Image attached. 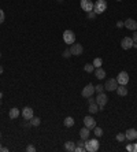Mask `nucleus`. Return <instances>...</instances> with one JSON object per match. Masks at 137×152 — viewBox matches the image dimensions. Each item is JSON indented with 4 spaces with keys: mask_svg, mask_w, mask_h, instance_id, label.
Masks as SVG:
<instances>
[{
    "mask_svg": "<svg viewBox=\"0 0 137 152\" xmlns=\"http://www.w3.org/2000/svg\"><path fill=\"white\" fill-rule=\"evenodd\" d=\"M99 147H100V144H99L98 138H90V140H85V151L87 152H96L99 151Z\"/></svg>",
    "mask_w": 137,
    "mask_h": 152,
    "instance_id": "nucleus-1",
    "label": "nucleus"
},
{
    "mask_svg": "<svg viewBox=\"0 0 137 152\" xmlns=\"http://www.w3.org/2000/svg\"><path fill=\"white\" fill-rule=\"evenodd\" d=\"M107 10V1L106 0H96L93 3V11L96 14H101V12H104Z\"/></svg>",
    "mask_w": 137,
    "mask_h": 152,
    "instance_id": "nucleus-2",
    "label": "nucleus"
},
{
    "mask_svg": "<svg viewBox=\"0 0 137 152\" xmlns=\"http://www.w3.org/2000/svg\"><path fill=\"white\" fill-rule=\"evenodd\" d=\"M63 41L66 44H74L76 42V34L71 30H65L63 32Z\"/></svg>",
    "mask_w": 137,
    "mask_h": 152,
    "instance_id": "nucleus-3",
    "label": "nucleus"
},
{
    "mask_svg": "<svg viewBox=\"0 0 137 152\" xmlns=\"http://www.w3.org/2000/svg\"><path fill=\"white\" fill-rule=\"evenodd\" d=\"M117 88H118L117 78H110V80H107V81H106V84H104V89H106V91L112 92V91H117Z\"/></svg>",
    "mask_w": 137,
    "mask_h": 152,
    "instance_id": "nucleus-4",
    "label": "nucleus"
},
{
    "mask_svg": "<svg viewBox=\"0 0 137 152\" xmlns=\"http://www.w3.org/2000/svg\"><path fill=\"white\" fill-rule=\"evenodd\" d=\"M95 102H96V104H98L99 107H104L106 104H107V102H108V96L106 95L104 92L98 93V96H96Z\"/></svg>",
    "mask_w": 137,
    "mask_h": 152,
    "instance_id": "nucleus-5",
    "label": "nucleus"
},
{
    "mask_svg": "<svg viewBox=\"0 0 137 152\" xmlns=\"http://www.w3.org/2000/svg\"><path fill=\"white\" fill-rule=\"evenodd\" d=\"M117 82H118V85H126L129 82V74L126 71H121L117 77Z\"/></svg>",
    "mask_w": 137,
    "mask_h": 152,
    "instance_id": "nucleus-6",
    "label": "nucleus"
},
{
    "mask_svg": "<svg viewBox=\"0 0 137 152\" xmlns=\"http://www.w3.org/2000/svg\"><path fill=\"white\" fill-rule=\"evenodd\" d=\"M93 93H95V86H93L92 84H88L87 86H85V88L82 89L81 95H82L84 97H87V99H88V97H90V96L93 95Z\"/></svg>",
    "mask_w": 137,
    "mask_h": 152,
    "instance_id": "nucleus-7",
    "label": "nucleus"
},
{
    "mask_svg": "<svg viewBox=\"0 0 137 152\" xmlns=\"http://www.w3.org/2000/svg\"><path fill=\"white\" fill-rule=\"evenodd\" d=\"M134 41L132 37H123L122 41H121V47H122L123 50H130L132 47H133Z\"/></svg>",
    "mask_w": 137,
    "mask_h": 152,
    "instance_id": "nucleus-8",
    "label": "nucleus"
},
{
    "mask_svg": "<svg viewBox=\"0 0 137 152\" xmlns=\"http://www.w3.org/2000/svg\"><path fill=\"white\" fill-rule=\"evenodd\" d=\"M82 52H84V48L81 44H76V42L71 44V47H70V53H71V55H77V56H78V55H81Z\"/></svg>",
    "mask_w": 137,
    "mask_h": 152,
    "instance_id": "nucleus-9",
    "label": "nucleus"
},
{
    "mask_svg": "<svg viewBox=\"0 0 137 152\" xmlns=\"http://www.w3.org/2000/svg\"><path fill=\"white\" fill-rule=\"evenodd\" d=\"M84 125H85L89 130H93L95 127H96V121L92 117H85L84 118Z\"/></svg>",
    "mask_w": 137,
    "mask_h": 152,
    "instance_id": "nucleus-10",
    "label": "nucleus"
},
{
    "mask_svg": "<svg viewBox=\"0 0 137 152\" xmlns=\"http://www.w3.org/2000/svg\"><path fill=\"white\" fill-rule=\"evenodd\" d=\"M81 8L87 12H90V11H93V3L90 0H81Z\"/></svg>",
    "mask_w": 137,
    "mask_h": 152,
    "instance_id": "nucleus-11",
    "label": "nucleus"
},
{
    "mask_svg": "<svg viewBox=\"0 0 137 152\" xmlns=\"http://www.w3.org/2000/svg\"><path fill=\"white\" fill-rule=\"evenodd\" d=\"M123 25H125V28L129 29V30H137V22L134 21V19H132V18H128L126 21L123 22Z\"/></svg>",
    "mask_w": 137,
    "mask_h": 152,
    "instance_id": "nucleus-12",
    "label": "nucleus"
},
{
    "mask_svg": "<svg viewBox=\"0 0 137 152\" xmlns=\"http://www.w3.org/2000/svg\"><path fill=\"white\" fill-rule=\"evenodd\" d=\"M22 117H23V119L25 121H30L34 115H33V108H30V107H25L23 110H22Z\"/></svg>",
    "mask_w": 137,
    "mask_h": 152,
    "instance_id": "nucleus-13",
    "label": "nucleus"
},
{
    "mask_svg": "<svg viewBox=\"0 0 137 152\" xmlns=\"http://www.w3.org/2000/svg\"><path fill=\"white\" fill-rule=\"evenodd\" d=\"M125 136H126V140H129V141H134L137 138V130L136 129H128L126 133H125Z\"/></svg>",
    "mask_w": 137,
    "mask_h": 152,
    "instance_id": "nucleus-14",
    "label": "nucleus"
},
{
    "mask_svg": "<svg viewBox=\"0 0 137 152\" xmlns=\"http://www.w3.org/2000/svg\"><path fill=\"white\" fill-rule=\"evenodd\" d=\"M89 134H90V130L87 126L82 127V129L79 130V137H81V140H87V138H89Z\"/></svg>",
    "mask_w": 137,
    "mask_h": 152,
    "instance_id": "nucleus-15",
    "label": "nucleus"
},
{
    "mask_svg": "<svg viewBox=\"0 0 137 152\" xmlns=\"http://www.w3.org/2000/svg\"><path fill=\"white\" fill-rule=\"evenodd\" d=\"M117 93H118L119 96H126L128 95L126 85H118V88H117Z\"/></svg>",
    "mask_w": 137,
    "mask_h": 152,
    "instance_id": "nucleus-16",
    "label": "nucleus"
},
{
    "mask_svg": "<svg viewBox=\"0 0 137 152\" xmlns=\"http://www.w3.org/2000/svg\"><path fill=\"white\" fill-rule=\"evenodd\" d=\"M19 110L18 108H17V107H14V108H11L10 110V113H8V115H10V118L11 119H17V118L19 117Z\"/></svg>",
    "mask_w": 137,
    "mask_h": 152,
    "instance_id": "nucleus-17",
    "label": "nucleus"
},
{
    "mask_svg": "<svg viewBox=\"0 0 137 152\" xmlns=\"http://www.w3.org/2000/svg\"><path fill=\"white\" fill-rule=\"evenodd\" d=\"M95 75H96V78H99V80H103V78H106V71L101 67H99L95 70Z\"/></svg>",
    "mask_w": 137,
    "mask_h": 152,
    "instance_id": "nucleus-18",
    "label": "nucleus"
},
{
    "mask_svg": "<svg viewBox=\"0 0 137 152\" xmlns=\"http://www.w3.org/2000/svg\"><path fill=\"white\" fill-rule=\"evenodd\" d=\"M65 149L68 152H74V149H76V144L73 141H67L65 142Z\"/></svg>",
    "mask_w": 137,
    "mask_h": 152,
    "instance_id": "nucleus-19",
    "label": "nucleus"
},
{
    "mask_svg": "<svg viewBox=\"0 0 137 152\" xmlns=\"http://www.w3.org/2000/svg\"><path fill=\"white\" fill-rule=\"evenodd\" d=\"M63 125H65L66 127H73V126H74V119H73L71 117L65 118V121H63Z\"/></svg>",
    "mask_w": 137,
    "mask_h": 152,
    "instance_id": "nucleus-20",
    "label": "nucleus"
},
{
    "mask_svg": "<svg viewBox=\"0 0 137 152\" xmlns=\"http://www.w3.org/2000/svg\"><path fill=\"white\" fill-rule=\"evenodd\" d=\"M99 111V106L96 104V103H92V104H89V113L90 114H96Z\"/></svg>",
    "mask_w": 137,
    "mask_h": 152,
    "instance_id": "nucleus-21",
    "label": "nucleus"
},
{
    "mask_svg": "<svg viewBox=\"0 0 137 152\" xmlns=\"http://www.w3.org/2000/svg\"><path fill=\"white\" fill-rule=\"evenodd\" d=\"M95 66V69H99L101 67V64H103V60H101V58H95L93 60V63H92Z\"/></svg>",
    "mask_w": 137,
    "mask_h": 152,
    "instance_id": "nucleus-22",
    "label": "nucleus"
},
{
    "mask_svg": "<svg viewBox=\"0 0 137 152\" xmlns=\"http://www.w3.org/2000/svg\"><path fill=\"white\" fill-rule=\"evenodd\" d=\"M84 70L87 71V73H93V71H95V66L92 63H87L85 66H84Z\"/></svg>",
    "mask_w": 137,
    "mask_h": 152,
    "instance_id": "nucleus-23",
    "label": "nucleus"
},
{
    "mask_svg": "<svg viewBox=\"0 0 137 152\" xmlns=\"http://www.w3.org/2000/svg\"><path fill=\"white\" fill-rule=\"evenodd\" d=\"M41 124V119H40V118H34L33 117L32 119H30V125H32V126H39V125Z\"/></svg>",
    "mask_w": 137,
    "mask_h": 152,
    "instance_id": "nucleus-24",
    "label": "nucleus"
},
{
    "mask_svg": "<svg viewBox=\"0 0 137 152\" xmlns=\"http://www.w3.org/2000/svg\"><path fill=\"white\" fill-rule=\"evenodd\" d=\"M117 140H118L119 142H123L126 140V136L123 134V133H118V134H117Z\"/></svg>",
    "mask_w": 137,
    "mask_h": 152,
    "instance_id": "nucleus-25",
    "label": "nucleus"
},
{
    "mask_svg": "<svg viewBox=\"0 0 137 152\" xmlns=\"http://www.w3.org/2000/svg\"><path fill=\"white\" fill-rule=\"evenodd\" d=\"M104 91V85H101V84H99V85H96L95 86V92H98V93H101Z\"/></svg>",
    "mask_w": 137,
    "mask_h": 152,
    "instance_id": "nucleus-26",
    "label": "nucleus"
},
{
    "mask_svg": "<svg viewBox=\"0 0 137 152\" xmlns=\"http://www.w3.org/2000/svg\"><path fill=\"white\" fill-rule=\"evenodd\" d=\"M93 130H95V136H96V137H100V136L103 134V130H101V127H95Z\"/></svg>",
    "mask_w": 137,
    "mask_h": 152,
    "instance_id": "nucleus-27",
    "label": "nucleus"
},
{
    "mask_svg": "<svg viewBox=\"0 0 137 152\" xmlns=\"http://www.w3.org/2000/svg\"><path fill=\"white\" fill-rule=\"evenodd\" d=\"M96 15H98V14H96L95 11H90V12H88L87 17L89 18V19H95V18H96Z\"/></svg>",
    "mask_w": 137,
    "mask_h": 152,
    "instance_id": "nucleus-28",
    "label": "nucleus"
},
{
    "mask_svg": "<svg viewBox=\"0 0 137 152\" xmlns=\"http://www.w3.org/2000/svg\"><path fill=\"white\" fill-rule=\"evenodd\" d=\"M4 18H6V15H4V11L0 8V23H3V22H4Z\"/></svg>",
    "mask_w": 137,
    "mask_h": 152,
    "instance_id": "nucleus-29",
    "label": "nucleus"
},
{
    "mask_svg": "<svg viewBox=\"0 0 137 152\" xmlns=\"http://www.w3.org/2000/svg\"><path fill=\"white\" fill-rule=\"evenodd\" d=\"M26 151L28 152H34L36 151V148H34L33 145H28V147H26Z\"/></svg>",
    "mask_w": 137,
    "mask_h": 152,
    "instance_id": "nucleus-30",
    "label": "nucleus"
},
{
    "mask_svg": "<svg viewBox=\"0 0 137 152\" xmlns=\"http://www.w3.org/2000/svg\"><path fill=\"white\" fill-rule=\"evenodd\" d=\"M71 56V53H70V50H66L65 52H63V58H70Z\"/></svg>",
    "mask_w": 137,
    "mask_h": 152,
    "instance_id": "nucleus-31",
    "label": "nucleus"
},
{
    "mask_svg": "<svg viewBox=\"0 0 137 152\" xmlns=\"http://www.w3.org/2000/svg\"><path fill=\"white\" fill-rule=\"evenodd\" d=\"M117 28H123V21H118V22H117Z\"/></svg>",
    "mask_w": 137,
    "mask_h": 152,
    "instance_id": "nucleus-32",
    "label": "nucleus"
},
{
    "mask_svg": "<svg viewBox=\"0 0 137 152\" xmlns=\"http://www.w3.org/2000/svg\"><path fill=\"white\" fill-rule=\"evenodd\" d=\"M132 39H133V41H134V42H137V30H134L133 37H132Z\"/></svg>",
    "mask_w": 137,
    "mask_h": 152,
    "instance_id": "nucleus-33",
    "label": "nucleus"
},
{
    "mask_svg": "<svg viewBox=\"0 0 137 152\" xmlns=\"http://www.w3.org/2000/svg\"><path fill=\"white\" fill-rule=\"evenodd\" d=\"M88 103H89V104H92V103H96V102H95V99L90 96V97H88Z\"/></svg>",
    "mask_w": 137,
    "mask_h": 152,
    "instance_id": "nucleus-34",
    "label": "nucleus"
},
{
    "mask_svg": "<svg viewBox=\"0 0 137 152\" xmlns=\"http://www.w3.org/2000/svg\"><path fill=\"white\" fill-rule=\"evenodd\" d=\"M1 152H8V148H3L1 147Z\"/></svg>",
    "mask_w": 137,
    "mask_h": 152,
    "instance_id": "nucleus-35",
    "label": "nucleus"
},
{
    "mask_svg": "<svg viewBox=\"0 0 137 152\" xmlns=\"http://www.w3.org/2000/svg\"><path fill=\"white\" fill-rule=\"evenodd\" d=\"M0 74H3V66L0 64Z\"/></svg>",
    "mask_w": 137,
    "mask_h": 152,
    "instance_id": "nucleus-36",
    "label": "nucleus"
},
{
    "mask_svg": "<svg viewBox=\"0 0 137 152\" xmlns=\"http://www.w3.org/2000/svg\"><path fill=\"white\" fill-rule=\"evenodd\" d=\"M1 96H3V95H1V92H0V99H1Z\"/></svg>",
    "mask_w": 137,
    "mask_h": 152,
    "instance_id": "nucleus-37",
    "label": "nucleus"
},
{
    "mask_svg": "<svg viewBox=\"0 0 137 152\" xmlns=\"http://www.w3.org/2000/svg\"><path fill=\"white\" fill-rule=\"evenodd\" d=\"M58 1H59V3H62V1H63V0H58Z\"/></svg>",
    "mask_w": 137,
    "mask_h": 152,
    "instance_id": "nucleus-38",
    "label": "nucleus"
},
{
    "mask_svg": "<svg viewBox=\"0 0 137 152\" xmlns=\"http://www.w3.org/2000/svg\"><path fill=\"white\" fill-rule=\"evenodd\" d=\"M0 151H1V144H0Z\"/></svg>",
    "mask_w": 137,
    "mask_h": 152,
    "instance_id": "nucleus-39",
    "label": "nucleus"
},
{
    "mask_svg": "<svg viewBox=\"0 0 137 152\" xmlns=\"http://www.w3.org/2000/svg\"><path fill=\"white\" fill-rule=\"evenodd\" d=\"M117 1H122V0H117Z\"/></svg>",
    "mask_w": 137,
    "mask_h": 152,
    "instance_id": "nucleus-40",
    "label": "nucleus"
},
{
    "mask_svg": "<svg viewBox=\"0 0 137 152\" xmlns=\"http://www.w3.org/2000/svg\"><path fill=\"white\" fill-rule=\"evenodd\" d=\"M0 56H1V53H0Z\"/></svg>",
    "mask_w": 137,
    "mask_h": 152,
    "instance_id": "nucleus-41",
    "label": "nucleus"
},
{
    "mask_svg": "<svg viewBox=\"0 0 137 152\" xmlns=\"http://www.w3.org/2000/svg\"><path fill=\"white\" fill-rule=\"evenodd\" d=\"M0 136H1V133H0Z\"/></svg>",
    "mask_w": 137,
    "mask_h": 152,
    "instance_id": "nucleus-42",
    "label": "nucleus"
}]
</instances>
